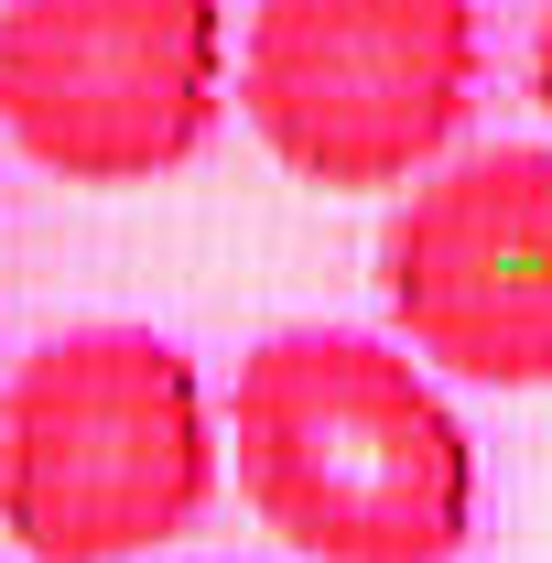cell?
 <instances>
[{"instance_id": "cell-1", "label": "cell", "mask_w": 552, "mask_h": 563, "mask_svg": "<svg viewBox=\"0 0 552 563\" xmlns=\"http://www.w3.org/2000/svg\"><path fill=\"white\" fill-rule=\"evenodd\" d=\"M239 498L303 563H455L477 531V444L401 336L281 325L228 390Z\"/></svg>"}, {"instance_id": "cell-2", "label": "cell", "mask_w": 552, "mask_h": 563, "mask_svg": "<svg viewBox=\"0 0 552 563\" xmlns=\"http://www.w3.org/2000/svg\"><path fill=\"white\" fill-rule=\"evenodd\" d=\"M217 488L196 357L152 325H66L0 379V531L33 563H152Z\"/></svg>"}, {"instance_id": "cell-3", "label": "cell", "mask_w": 552, "mask_h": 563, "mask_svg": "<svg viewBox=\"0 0 552 563\" xmlns=\"http://www.w3.org/2000/svg\"><path fill=\"white\" fill-rule=\"evenodd\" d=\"M477 0H250L239 120L325 196L433 174L477 109Z\"/></svg>"}, {"instance_id": "cell-4", "label": "cell", "mask_w": 552, "mask_h": 563, "mask_svg": "<svg viewBox=\"0 0 552 563\" xmlns=\"http://www.w3.org/2000/svg\"><path fill=\"white\" fill-rule=\"evenodd\" d=\"M217 109L228 0H0V131L55 185H152L207 152Z\"/></svg>"}, {"instance_id": "cell-5", "label": "cell", "mask_w": 552, "mask_h": 563, "mask_svg": "<svg viewBox=\"0 0 552 563\" xmlns=\"http://www.w3.org/2000/svg\"><path fill=\"white\" fill-rule=\"evenodd\" d=\"M379 292L422 368L477 390H552V152L498 141L412 174L379 239Z\"/></svg>"}, {"instance_id": "cell-6", "label": "cell", "mask_w": 552, "mask_h": 563, "mask_svg": "<svg viewBox=\"0 0 552 563\" xmlns=\"http://www.w3.org/2000/svg\"><path fill=\"white\" fill-rule=\"evenodd\" d=\"M531 98H542V120H552V0H542V22H531Z\"/></svg>"}]
</instances>
